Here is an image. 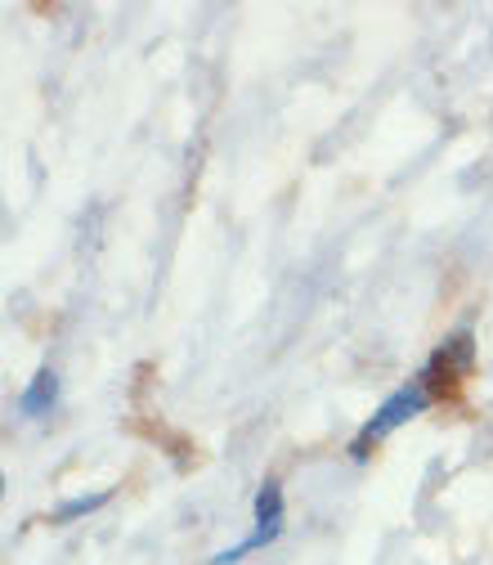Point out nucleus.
Wrapping results in <instances>:
<instances>
[{
  "mask_svg": "<svg viewBox=\"0 0 493 565\" xmlns=\"http://www.w3.org/2000/svg\"><path fill=\"white\" fill-rule=\"evenodd\" d=\"M108 499H112L108 489H99V493H82V499H67V503L54 512V525H67V521H77V516H90V512H99Z\"/></svg>",
  "mask_w": 493,
  "mask_h": 565,
  "instance_id": "nucleus-4",
  "label": "nucleus"
},
{
  "mask_svg": "<svg viewBox=\"0 0 493 565\" xmlns=\"http://www.w3.org/2000/svg\"><path fill=\"white\" fill-rule=\"evenodd\" d=\"M427 404H431V386L421 382V377H417V382H408V386H399V391H395V395H390V399H386V404L364 422V427H360L355 445H350V458H360V462H364V458H368V449H377L390 431H399L408 417L427 413Z\"/></svg>",
  "mask_w": 493,
  "mask_h": 565,
  "instance_id": "nucleus-1",
  "label": "nucleus"
},
{
  "mask_svg": "<svg viewBox=\"0 0 493 565\" xmlns=\"http://www.w3.org/2000/svg\"><path fill=\"white\" fill-rule=\"evenodd\" d=\"M471 364H475V341H471V332H458V337H449V341L436 350V360H431L427 373H421V382L436 386L440 373H444V377H462V373H471Z\"/></svg>",
  "mask_w": 493,
  "mask_h": 565,
  "instance_id": "nucleus-2",
  "label": "nucleus"
},
{
  "mask_svg": "<svg viewBox=\"0 0 493 565\" xmlns=\"http://www.w3.org/2000/svg\"><path fill=\"white\" fill-rule=\"evenodd\" d=\"M54 399H58V373H54V369H41V373L32 377V386L23 391L19 404H23L28 417H45V413L54 408Z\"/></svg>",
  "mask_w": 493,
  "mask_h": 565,
  "instance_id": "nucleus-3",
  "label": "nucleus"
}]
</instances>
